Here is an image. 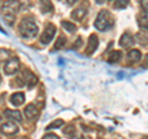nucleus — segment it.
Masks as SVG:
<instances>
[{"label":"nucleus","mask_w":148,"mask_h":139,"mask_svg":"<svg viewBox=\"0 0 148 139\" xmlns=\"http://www.w3.org/2000/svg\"><path fill=\"white\" fill-rule=\"evenodd\" d=\"M141 6L148 14V0H141Z\"/></svg>","instance_id":"24"},{"label":"nucleus","mask_w":148,"mask_h":139,"mask_svg":"<svg viewBox=\"0 0 148 139\" xmlns=\"http://www.w3.org/2000/svg\"><path fill=\"white\" fill-rule=\"evenodd\" d=\"M43 139H59V137L56 136V134H53V133H48L43 137Z\"/></svg>","instance_id":"25"},{"label":"nucleus","mask_w":148,"mask_h":139,"mask_svg":"<svg viewBox=\"0 0 148 139\" xmlns=\"http://www.w3.org/2000/svg\"><path fill=\"white\" fill-rule=\"evenodd\" d=\"M95 1L98 3V4H103V3H104V0H95Z\"/></svg>","instance_id":"30"},{"label":"nucleus","mask_w":148,"mask_h":139,"mask_svg":"<svg viewBox=\"0 0 148 139\" xmlns=\"http://www.w3.org/2000/svg\"><path fill=\"white\" fill-rule=\"evenodd\" d=\"M145 61H146V65H148V54L146 55V58H145Z\"/></svg>","instance_id":"29"},{"label":"nucleus","mask_w":148,"mask_h":139,"mask_svg":"<svg viewBox=\"0 0 148 139\" xmlns=\"http://www.w3.org/2000/svg\"><path fill=\"white\" fill-rule=\"evenodd\" d=\"M56 26L52 24H47L45 27V31L42 32V36H41V43L42 44H48L51 41L53 40V37L56 35Z\"/></svg>","instance_id":"4"},{"label":"nucleus","mask_w":148,"mask_h":139,"mask_svg":"<svg viewBox=\"0 0 148 139\" xmlns=\"http://www.w3.org/2000/svg\"><path fill=\"white\" fill-rule=\"evenodd\" d=\"M99 139H101V138H99Z\"/></svg>","instance_id":"34"},{"label":"nucleus","mask_w":148,"mask_h":139,"mask_svg":"<svg viewBox=\"0 0 148 139\" xmlns=\"http://www.w3.org/2000/svg\"><path fill=\"white\" fill-rule=\"evenodd\" d=\"M133 43H135V38L130 35V33H123L120 38V46L122 48H130L132 47Z\"/></svg>","instance_id":"8"},{"label":"nucleus","mask_w":148,"mask_h":139,"mask_svg":"<svg viewBox=\"0 0 148 139\" xmlns=\"http://www.w3.org/2000/svg\"><path fill=\"white\" fill-rule=\"evenodd\" d=\"M62 27L67 32H69V33H74V32L77 31V26L72 24L71 21H62Z\"/></svg>","instance_id":"17"},{"label":"nucleus","mask_w":148,"mask_h":139,"mask_svg":"<svg viewBox=\"0 0 148 139\" xmlns=\"http://www.w3.org/2000/svg\"><path fill=\"white\" fill-rule=\"evenodd\" d=\"M63 134H64V136H66L67 138H69V139L74 138V137H75V127H74L73 124H68V126L64 127Z\"/></svg>","instance_id":"16"},{"label":"nucleus","mask_w":148,"mask_h":139,"mask_svg":"<svg viewBox=\"0 0 148 139\" xmlns=\"http://www.w3.org/2000/svg\"><path fill=\"white\" fill-rule=\"evenodd\" d=\"M0 82H1V76H0Z\"/></svg>","instance_id":"31"},{"label":"nucleus","mask_w":148,"mask_h":139,"mask_svg":"<svg viewBox=\"0 0 148 139\" xmlns=\"http://www.w3.org/2000/svg\"><path fill=\"white\" fill-rule=\"evenodd\" d=\"M112 25H114V18L108 10H101L98 14V17H96L94 22L95 29H98L99 31H106Z\"/></svg>","instance_id":"3"},{"label":"nucleus","mask_w":148,"mask_h":139,"mask_svg":"<svg viewBox=\"0 0 148 139\" xmlns=\"http://www.w3.org/2000/svg\"><path fill=\"white\" fill-rule=\"evenodd\" d=\"M4 114L9 119H12V121H16V122H21L22 121V116L21 113L16 110H5L4 111Z\"/></svg>","instance_id":"10"},{"label":"nucleus","mask_w":148,"mask_h":139,"mask_svg":"<svg viewBox=\"0 0 148 139\" xmlns=\"http://www.w3.org/2000/svg\"><path fill=\"white\" fill-rule=\"evenodd\" d=\"M136 40L141 44H147L148 43V35L146 33V32H140V33H137Z\"/></svg>","instance_id":"19"},{"label":"nucleus","mask_w":148,"mask_h":139,"mask_svg":"<svg viewBox=\"0 0 148 139\" xmlns=\"http://www.w3.org/2000/svg\"><path fill=\"white\" fill-rule=\"evenodd\" d=\"M9 55H10V53H9L8 50L1 49L0 50V61H6V59L9 58Z\"/></svg>","instance_id":"23"},{"label":"nucleus","mask_w":148,"mask_h":139,"mask_svg":"<svg viewBox=\"0 0 148 139\" xmlns=\"http://www.w3.org/2000/svg\"><path fill=\"white\" fill-rule=\"evenodd\" d=\"M1 133L6 134V136H12V134H16L18 131V127L16 126L14 122H6L1 126Z\"/></svg>","instance_id":"7"},{"label":"nucleus","mask_w":148,"mask_h":139,"mask_svg":"<svg viewBox=\"0 0 148 139\" xmlns=\"http://www.w3.org/2000/svg\"><path fill=\"white\" fill-rule=\"evenodd\" d=\"M18 32L24 38H35L38 32V27L32 20L24 18L18 25Z\"/></svg>","instance_id":"2"},{"label":"nucleus","mask_w":148,"mask_h":139,"mask_svg":"<svg viewBox=\"0 0 148 139\" xmlns=\"http://www.w3.org/2000/svg\"><path fill=\"white\" fill-rule=\"evenodd\" d=\"M64 44H66V37L61 36V37H59V38H58L57 42H56L54 47H53V50H57V49H59V48H62Z\"/></svg>","instance_id":"21"},{"label":"nucleus","mask_w":148,"mask_h":139,"mask_svg":"<svg viewBox=\"0 0 148 139\" xmlns=\"http://www.w3.org/2000/svg\"><path fill=\"white\" fill-rule=\"evenodd\" d=\"M20 9V3L17 0H8L3 5V17L6 21L8 25H12L15 21V15Z\"/></svg>","instance_id":"1"},{"label":"nucleus","mask_w":148,"mask_h":139,"mask_svg":"<svg viewBox=\"0 0 148 139\" xmlns=\"http://www.w3.org/2000/svg\"><path fill=\"white\" fill-rule=\"evenodd\" d=\"M18 68H20V62H18L17 58H11L9 59V61L5 63V65H4V72L8 75H11V74H15Z\"/></svg>","instance_id":"5"},{"label":"nucleus","mask_w":148,"mask_h":139,"mask_svg":"<svg viewBox=\"0 0 148 139\" xmlns=\"http://www.w3.org/2000/svg\"><path fill=\"white\" fill-rule=\"evenodd\" d=\"M0 119H1V117H0Z\"/></svg>","instance_id":"33"},{"label":"nucleus","mask_w":148,"mask_h":139,"mask_svg":"<svg viewBox=\"0 0 148 139\" xmlns=\"http://www.w3.org/2000/svg\"><path fill=\"white\" fill-rule=\"evenodd\" d=\"M128 4V0H116L114 3V7L115 9H125Z\"/></svg>","instance_id":"20"},{"label":"nucleus","mask_w":148,"mask_h":139,"mask_svg":"<svg viewBox=\"0 0 148 139\" xmlns=\"http://www.w3.org/2000/svg\"><path fill=\"white\" fill-rule=\"evenodd\" d=\"M98 46H99V41H98V36L96 35H90L89 37V41H88V46H86V54L90 55L98 49Z\"/></svg>","instance_id":"6"},{"label":"nucleus","mask_w":148,"mask_h":139,"mask_svg":"<svg viewBox=\"0 0 148 139\" xmlns=\"http://www.w3.org/2000/svg\"><path fill=\"white\" fill-rule=\"evenodd\" d=\"M25 116H26V118H29V119L37 118V116H38V110H37V107L34 104H29L25 107Z\"/></svg>","instance_id":"9"},{"label":"nucleus","mask_w":148,"mask_h":139,"mask_svg":"<svg viewBox=\"0 0 148 139\" xmlns=\"http://www.w3.org/2000/svg\"><path fill=\"white\" fill-rule=\"evenodd\" d=\"M63 121L62 119H56V121H53L52 123H49L47 127H46V131H52V129H56V128H59L63 126Z\"/></svg>","instance_id":"18"},{"label":"nucleus","mask_w":148,"mask_h":139,"mask_svg":"<svg viewBox=\"0 0 148 139\" xmlns=\"http://www.w3.org/2000/svg\"><path fill=\"white\" fill-rule=\"evenodd\" d=\"M80 139H91V138H90V137H88V136H82Z\"/></svg>","instance_id":"28"},{"label":"nucleus","mask_w":148,"mask_h":139,"mask_svg":"<svg viewBox=\"0 0 148 139\" xmlns=\"http://www.w3.org/2000/svg\"><path fill=\"white\" fill-rule=\"evenodd\" d=\"M85 15H86V9H85V7H83V6H80V7L75 9V10L72 12V15H71V16L74 18V20L82 21L83 18L85 17Z\"/></svg>","instance_id":"13"},{"label":"nucleus","mask_w":148,"mask_h":139,"mask_svg":"<svg viewBox=\"0 0 148 139\" xmlns=\"http://www.w3.org/2000/svg\"><path fill=\"white\" fill-rule=\"evenodd\" d=\"M80 46H82V38L79 37V38H78V41H77V43L73 44V48H74V49H78V48L80 47Z\"/></svg>","instance_id":"26"},{"label":"nucleus","mask_w":148,"mask_h":139,"mask_svg":"<svg viewBox=\"0 0 148 139\" xmlns=\"http://www.w3.org/2000/svg\"><path fill=\"white\" fill-rule=\"evenodd\" d=\"M41 4H42V11L43 12H48L49 10H52V5H51L49 0H41Z\"/></svg>","instance_id":"22"},{"label":"nucleus","mask_w":148,"mask_h":139,"mask_svg":"<svg viewBox=\"0 0 148 139\" xmlns=\"http://www.w3.org/2000/svg\"><path fill=\"white\" fill-rule=\"evenodd\" d=\"M143 139H148V138H143Z\"/></svg>","instance_id":"32"},{"label":"nucleus","mask_w":148,"mask_h":139,"mask_svg":"<svg viewBox=\"0 0 148 139\" xmlns=\"http://www.w3.org/2000/svg\"><path fill=\"white\" fill-rule=\"evenodd\" d=\"M67 1H68V4H69V5H72V4H74V3L77 1V0H67Z\"/></svg>","instance_id":"27"},{"label":"nucleus","mask_w":148,"mask_h":139,"mask_svg":"<svg viewBox=\"0 0 148 139\" xmlns=\"http://www.w3.org/2000/svg\"><path fill=\"white\" fill-rule=\"evenodd\" d=\"M121 57H122V53L120 52V50H112V52L109 54L108 61L111 64H116V63H119L120 61H121Z\"/></svg>","instance_id":"15"},{"label":"nucleus","mask_w":148,"mask_h":139,"mask_svg":"<svg viewBox=\"0 0 148 139\" xmlns=\"http://www.w3.org/2000/svg\"><path fill=\"white\" fill-rule=\"evenodd\" d=\"M141 52L138 49H131L128 52V54H127V59L131 63H137V62H140L141 61Z\"/></svg>","instance_id":"14"},{"label":"nucleus","mask_w":148,"mask_h":139,"mask_svg":"<svg viewBox=\"0 0 148 139\" xmlns=\"http://www.w3.org/2000/svg\"><path fill=\"white\" fill-rule=\"evenodd\" d=\"M10 102L14 106H20L25 102V95L22 92H15L14 95H11L10 97Z\"/></svg>","instance_id":"11"},{"label":"nucleus","mask_w":148,"mask_h":139,"mask_svg":"<svg viewBox=\"0 0 148 139\" xmlns=\"http://www.w3.org/2000/svg\"><path fill=\"white\" fill-rule=\"evenodd\" d=\"M24 84H26L29 87H32L34 86L36 82H37V78L32 73H30L29 70H25V73H24Z\"/></svg>","instance_id":"12"}]
</instances>
